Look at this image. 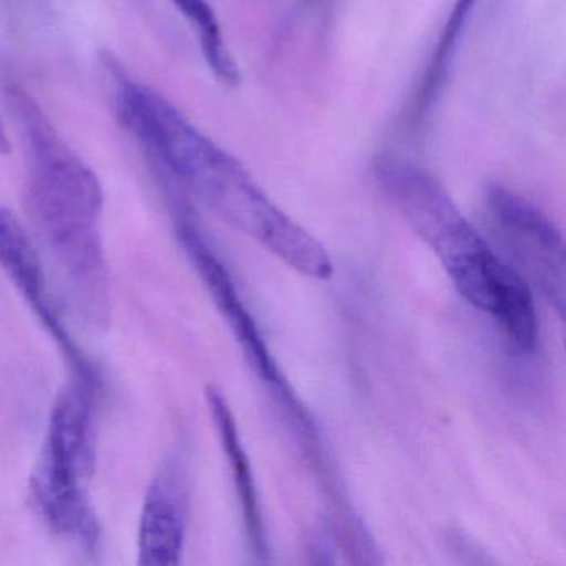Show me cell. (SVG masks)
Segmentation results:
<instances>
[{"mask_svg": "<svg viewBox=\"0 0 566 566\" xmlns=\"http://www.w3.org/2000/svg\"><path fill=\"white\" fill-rule=\"evenodd\" d=\"M6 104L24 145L29 210L72 311L92 331L108 329L112 296L101 180L25 88L9 85Z\"/></svg>", "mask_w": 566, "mask_h": 566, "instance_id": "1", "label": "cell"}, {"mask_svg": "<svg viewBox=\"0 0 566 566\" xmlns=\"http://www.w3.org/2000/svg\"><path fill=\"white\" fill-rule=\"evenodd\" d=\"M374 174L467 303L492 316L518 349L532 353L538 343L532 287L490 248L446 187L426 168L396 157H380Z\"/></svg>", "mask_w": 566, "mask_h": 566, "instance_id": "2", "label": "cell"}, {"mask_svg": "<svg viewBox=\"0 0 566 566\" xmlns=\"http://www.w3.org/2000/svg\"><path fill=\"white\" fill-rule=\"evenodd\" d=\"M97 382L72 374L59 392L49 419L31 493L44 522L57 535L97 548L101 523L88 495L95 467V392Z\"/></svg>", "mask_w": 566, "mask_h": 566, "instance_id": "3", "label": "cell"}, {"mask_svg": "<svg viewBox=\"0 0 566 566\" xmlns=\"http://www.w3.org/2000/svg\"><path fill=\"white\" fill-rule=\"evenodd\" d=\"M485 210L493 234L515 261L512 266L563 317L566 268L562 231L532 201L502 185L486 190Z\"/></svg>", "mask_w": 566, "mask_h": 566, "instance_id": "4", "label": "cell"}, {"mask_svg": "<svg viewBox=\"0 0 566 566\" xmlns=\"http://www.w3.org/2000/svg\"><path fill=\"white\" fill-rule=\"evenodd\" d=\"M177 237L181 247H184L185 253L190 258L195 270L200 274L208 293L213 297L218 311L227 321L233 336L237 337L238 344H240L241 350H243L254 373L276 394L277 399L286 406L291 416L296 417L297 422H301L304 429H311V423L306 420V412H304L303 407H300V400L294 396L290 384L284 379L276 360L271 356L270 349L264 343L263 334H261L256 321L248 311L230 271L227 270L217 253L211 250L210 244L207 243L203 234L195 227L193 221L185 210H181V213L178 214Z\"/></svg>", "mask_w": 566, "mask_h": 566, "instance_id": "5", "label": "cell"}, {"mask_svg": "<svg viewBox=\"0 0 566 566\" xmlns=\"http://www.w3.org/2000/svg\"><path fill=\"white\" fill-rule=\"evenodd\" d=\"M0 268L38 314L52 339L57 343L59 349L71 364L72 374L84 379L98 380L97 370L74 343L49 297L44 266L38 248L32 243L24 224L4 205H0Z\"/></svg>", "mask_w": 566, "mask_h": 566, "instance_id": "6", "label": "cell"}, {"mask_svg": "<svg viewBox=\"0 0 566 566\" xmlns=\"http://www.w3.org/2000/svg\"><path fill=\"white\" fill-rule=\"evenodd\" d=\"M180 457L167 460L148 486L138 528V563L175 566L187 538L188 482Z\"/></svg>", "mask_w": 566, "mask_h": 566, "instance_id": "7", "label": "cell"}, {"mask_svg": "<svg viewBox=\"0 0 566 566\" xmlns=\"http://www.w3.org/2000/svg\"><path fill=\"white\" fill-rule=\"evenodd\" d=\"M207 400L218 437L223 446L224 455L228 459V465H230L231 475H233L234 485H237L248 542L258 559L268 562L270 553H268L266 528H264L263 513L260 509V496H258L250 459H248L247 450H244L240 432H238L237 420L220 390L208 387Z\"/></svg>", "mask_w": 566, "mask_h": 566, "instance_id": "8", "label": "cell"}, {"mask_svg": "<svg viewBox=\"0 0 566 566\" xmlns=\"http://www.w3.org/2000/svg\"><path fill=\"white\" fill-rule=\"evenodd\" d=\"M12 145L9 140L8 132H6L4 124L0 120V155L11 154Z\"/></svg>", "mask_w": 566, "mask_h": 566, "instance_id": "9", "label": "cell"}, {"mask_svg": "<svg viewBox=\"0 0 566 566\" xmlns=\"http://www.w3.org/2000/svg\"><path fill=\"white\" fill-rule=\"evenodd\" d=\"M171 2H174L175 8L181 12L185 11V9L191 8V6L197 4L200 0H171Z\"/></svg>", "mask_w": 566, "mask_h": 566, "instance_id": "10", "label": "cell"}]
</instances>
